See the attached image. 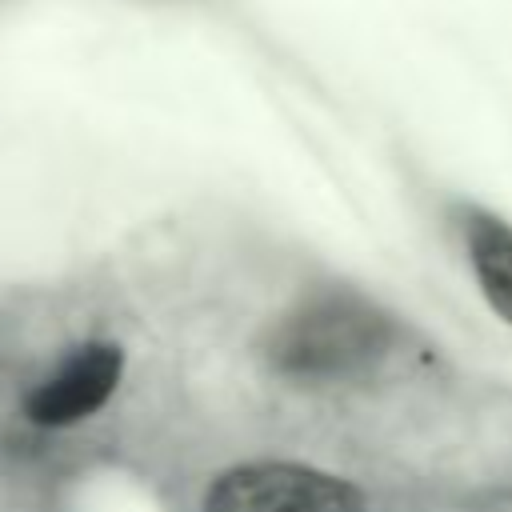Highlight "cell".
Listing matches in <instances>:
<instances>
[{"mask_svg":"<svg viewBox=\"0 0 512 512\" xmlns=\"http://www.w3.org/2000/svg\"><path fill=\"white\" fill-rule=\"evenodd\" d=\"M392 344V316L360 292H320L296 304L264 340L272 368L288 380L328 384L372 368Z\"/></svg>","mask_w":512,"mask_h":512,"instance_id":"obj_1","label":"cell"},{"mask_svg":"<svg viewBox=\"0 0 512 512\" xmlns=\"http://www.w3.org/2000/svg\"><path fill=\"white\" fill-rule=\"evenodd\" d=\"M204 512H364V496L304 464H240L208 488Z\"/></svg>","mask_w":512,"mask_h":512,"instance_id":"obj_2","label":"cell"},{"mask_svg":"<svg viewBox=\"0 0 512 512\" xmlns=\"http://www.w3.org/2000/svg\"><path fill=\"white\" fill-rule=\"evenodd\" d=\"M124 372V356L116 344H84L68 360H60L28 396V420L44 428H64L108 404Z\"/></svg>","mask_w":512,"mask_h":512,"instance_id":"obj_3","label":"cell"},{"mask_svg":"<svg viewBox=\"0 0 512 512\" xmlns=\"http://www.w3.org/2000/svg\"><path fill=\"white\" fill-rule=\"evenodd\" d=\"M464 248L484 304L512 328V224L488 208H472L464 220Z\"/></svg>","mask_w":512,"mask_h":512,"instance_id":"obj_4","label":"cell"}]
</instances>
